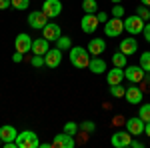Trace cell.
Returning a JSON list of instances; mask_svg holds the SVG:
<instances>
[{"mask_svg": "<svg viewBox=\"0 0 150 148\" xmlns=\"http://www.w3.org/2000/svg\"><path fill=\"white\" fill-rule=\"evenodd\" d=\"M90 52L88 48H82V46H72L70 48V64L74 68H88L90 64Z\"/></svg>", "mask_w": 150, "mask_h": 148, "instance_id": "obj_1", "label": "cell"}, {"mask_svg": "<svg viewBox=\"0 0 150 148\" xmlns=\"http://www.w3.org/2000/svg\"><path fill=\"white\" fill-rule=\"evenodd\" d=\"M42 36L46 38V40H50V42H56L58 38L62 36V30H60V26H58L56 22H48L44 28H42Z\"/></svg>", "mask_w": 150, "mask_h": 148, "instance_id": "obj_14", "label": "cell"}, {"mask_svg": "<svg viewBox=\"0 0 150 148\" xmlns=\"http://www.w3.org/2000/svg\"><path fill=\"white\" fill-rule=\"evenodd\" d=\"M122 32H124V20L122 18H110L108 22L104 24V34L106 36L118 38Z\"/></svg>", "mask_w": 150, "mask_h": 148, "instance_id": "obj_5", "label": "cell"}, {"mask_svg": "<svg viewBox=\"0 0 150 148\" xmlns=\"http://www.w3.org/2000/svg\"><path fill=\"white\" fill-rule=\"evenodd\" d=\"M138 116L144 120V122H150V104H142V106H140Z\"/></svg>", "mask_w": 150, "mask_h": 148, "instance_id": "obj_28", "label": "cell"}, {"mask_svg": "<svg viewBox=\"0 0 150 148\" xmlns=\"http://www.w3.org/2000/svg\"><path fill=\"white\" fill-rule=\"evenodd\" d=\"M80 130H82V132H88V134H92L94 130H96V124H94V122H90V120H84V122L80 124Z\"/></svg>", "mask_w": 150, "mask_h": 148, "instance_id": "obj_30", "label": "cell"}, {"mask_svg": "<svg viewBox=\"0 0 150 148\" xmlns=\"http://www.w3.org/2000/svg\"><path fill=\"white\" fill-rule=\"evenodd\" d=\"M144 120L136 116V118H128L126 120V130L132 134V136H138V134H144Z\"/></svg>", "mask_w": 150, "mask_h": 148, "instance_id": "obj_13", "label": "cell"}, {"mask_svg": "<svg viewBox=\"0 0 150 148\" xmlns=\"http://www.w3.org/2000/svg\"><path fill=\"white\" fill-rule=\"evenodd\" d=\"M104 50H106V42H104L102 38H92V40L88 42V52H90V56H100V54H104Z\"/></svg>", "mask_w": 150, "mask_h": 148, "instance_id": "obj_18", "label": "cell"}, {"mask_svg": "<svg viewBox=\"0 0 150 148\" xmlns=\"http://www.w3.org/2000/svg\"><path fill=\"white\" fill-rule=\"evenodd\" d=\"M120 52H124L126 56L134 54V52H138V42L134 40V36H130V38H122V42H120Z\"/></svg>", "mask_w": 150, "mask_h": 148, "instance_id": "obj_19", "label": "cell"}, {"mask_svg": "<svg viewBox=\"0 0 150 148\" xmlns=\"http://www.w3.org/2000/svg\"><path fill=\"white\" fill-rule=\"evenodd\" d=\"M142 96H144V92L140 90L138 86H128L126 88V94H124V98H126L128 104H140L142 102Z\"/></svg>", "mask_w": 150, "mask_h": 148, "instance_id": "obj_15", "label": "cell"}, {"mask_svg": "<svg viewBox=\"0 0 150 148\" xmlns=\"http://www.w3.org/2000/svg\"><path fill=\"white\" fill-rule=\"evenodd\" d=\"M22 52H16V54H14V56H12V62H16V64H18V62H22Z\"/></svg>", "mask_w": 150, "mask_h": 148, "instance_id": "obj_37", "label": "cell"}, {"mask_svg": "<svg viewBox=\"0 0 150 148\" xmlns=\"http://www.w3.org/2000/svg\"><path fill=\"white\" fill-rule=\"evenodd\" d=\"M122 80H124V68H118V66H114L112 70H108V72H106V82H108V86L122 84Z\"/></svg>", "mask_w": 150, "mask_h": 148, "instance_id": "obj_17", "label": "cell"}, {"mask_svg": "<svg viewBox=\"0 0 150 148\" xmlns=\"http://www.w3.org/2000/svg\"><path fill=\"white\" fill-rule=\"evenodd\" d=\"M142 34H144V40L150 44V22L144 24V30H142Z\"/></svg>", "mask_w": 150, "mask_h": 148, "instance_id": "obj_34", "label": "cell"}, {"mask_svg": "<svg viewBox=\"0 0 150 148\" xmlns=\"http://www.w3.org/2000/svg\"><path fill=\"white\" fill-rule=\"evenodd\" d=\"M60 62H62V50L60 48H52L44 54V66H48V68H56V66H60Z\"/></svg>", "mask_w": 150, "mask_h": 148, "instance_id": "obj_11", "label": "cell"}, {"mask_svg": "<svg viewBox=\"0 0 150 148\" xmlns=\"http://www.w3.org/2000/svg\"><path fill=\"white\" fill-rule=\"evenodd\" d=\"M16 148H40V140H38V134L32 132V130H22L18 132L16 136Z\"/></svg>", "mask_w": 150, "mask_h": 148, "instance_id": "obj_2", "label": "cell"}, {"mask_svg": "<svg viewBox=\"0 0 150 148\" xmlns=\"http://www.w3.org/2000/svg\"><path fill=\"white\" fill-rule=\"evenodd\" d=\"M110 94H112L114 98H124V94H126V88H124L122 84H114V86H110Z\"/></svg>", "mask_w": 150, "mask_h": 148, "instance_id": "obj_26", "label": "cell"}, {"mask_svg": "<svg viewBox=\"0 0 150 148\" xmlns=\"http://www.w3.org/2000/svg\"><path fill=\"white\" fill-rule=\"evenodd\" d=\"M126 54L124 52H120V50H116L114 54H112V64L114 66H118V68H126L128 66V60H126Z\"/></svg>", "mask_w": 150, "mask_h": 148, "instance_id": "obj_22", "label": "cell"}, {"mask_svg": "<svg viewBox=\"0 0 150 148\" xmlns=\"http://www.w3.org/2000/svg\"><path fill=\"white\" fill-rule=\"evenodd\" d=\"M56 48H60L62 52H64V50H70V48H72V38H70V36H60L56 40Z\"/></svg>", "mask_w": 150, "mask_h": 148, "instance_id": "obj_24", "label": "cell"}, {"mask_svg": "<svg viewBox=\"0 0 150 148\" xmlns=\"http://www.w3.org/2000/svg\"><path fill=\"white\" fill-rule=\"evenodd\" d=\"M42 12L52 20V18L60 16V12H62V2H60V0H44V4H42Z\"/></svg>", "mask_w": 150, "mask_h": 148, "instance_id": "obj_8", "label": "cell"}, {"mask_svg": "<svg viewBox=\"0 0 150 148\" xmlns=\"http://www.w3.org/2000/svg\"><path fill=\"white\" fill-rule=\"evenodd\" d=\"M88 70L94 72V74H102V72H106V62H104V58L92 56L90 58V64H88Z\"/></svg>", "mask_w": 150, "mask_h": 148, "instance_id": "obj_21", "label": "cell"}, {"mask_svg": "<svg viewBox=\"0 0 150 148\" xmlns=\"http://www.w3.org/2000/svg\"><path fill=\"white\" fill-rule=\"evenodd\" d=\"M48 50H50V40H46L44 36L32 40V50H30L32 54H40V56H44Z\"/></svg>", "mask_w": 150, "mask_h": 148, "instance_id": "obj_16", "label": "cell"}, {"mask_svg": "<svg viewBox=\"0 0 150 148\" xmlns=\"http://www.w3.org/2000/svg\"><path fill=\"white\" fill-rule=\"evenodd\" d=\"M2 144H4V142H2V138H0V146H2Z\"/></svg>", "mask_w": 150, "mask_h": 148, "instance_id": "obj_43", "label": "cell"}, {"mask_svg": "<svg viewBox=\"0 0 150 148\" xmlns=\"http://www.w3.org/2000/svg\"><path fill=\"white\" fill-rule=\"evenodd\" d=\"M98 18H96V14H84L80 20V28L82 32H86V34H92L96 32V28H98Z\"/></svg>", "mask_w": 150, "mask_h": 148, "instance_id": "obj_10", "label": "cell"}, {"mask_svg": "<svg viewBox=\"0 0 150 148\" xmlns=\"http://www.w3.org/2000/svg\"><path fill=\"white\" fill-rule=\"evenodd\" d=\"M74 136L68 134V132H62V134H56L54 140H52V146L54 148H74Z\"/></svg>", "mask_w": 150, "mask_h": 148, "instance_id": "obj_12", "label": "cell"}, {"mask_svg": "<svg viewBox=\"0 0 150 148\" xmlns=\"http://www.w3.org/2000/svg\"><path fill=\"white\" fill-rule=\"evenodd\" d=\"M110 2H112V4H120L122 0H110Z\"/></svg>", "mask_w": 150, "mask_h": 148, "instance_id": "obj_42", "label": "cell"}, {"mask_svg": "<svg viewBox=\"0 0 150 148\" xmlns=\"http://www.w3.org/2000/svg\"><path fill=\"white\" fill-rule=\"evenodd\" d=\"M144 80H146V84L150 86V72H146V74H144Z\"/></svg>", "mask_w": 150, "mask_h": 148, "instance_id": "obj_40", "label": "cell"}, {"mask_svg": "<svg viewBox=\"0 0 150 148\" xmlns=\"http://www.w3.org/2000/svg\"><path fill=\"white\" fill-rule=\"evenodd\" d=\"M144 24L146 22L140 18L138 14H132V16H126V18H124V30H126L130 36H136L144 30Z\"/></svg>", "mask_w": 150, "mask_h": 148, "instance_id": "obj_3", "label": "cell"}, {"mask_svg": "<svg viewBox=\"0 0 150 148\" xmlns=\"http://www.w3.org/2000/svg\"><path fill=\"white\" fill-rule=\"evenodd\" d=\"M48 22H50V18L42 12V8H40V10H32L28 14V24H30V28H34V30H42Z\"/></svg>", "mask_w": 150, "mask_h": 148, "instance_id": "obj_4", "label": "cell"}, {"mask_svg": "<svg viewBox=\"0 0 150 148\" xmlns=\"http://www.w3.org/2000/svg\"><path fill=\"white\" fill-rule=\"evenodd\" d=\"M30 6V0H12V8L16 10H26Z\"/></svg>", "mask_w": 150, "mask_h": 148, "instance_id": "obj_29", "label": "cell"}, {"mask_svg": "<svg viewBox=\"0 0 150 148\" xmlns=\"http://www.w3.org/2000/svg\"><path fill=\"white\" fill-rule=\"evenodd\" d=\"M144 70L140 68V64H136V66H126L124 68V78L128 80V82H132V84H138V82H142L144 80Z\"/></svg>", "mask_w": 150, "mask_h": 148, "instance_id": "obj_9", "label": "cell"}, {"mask_svg": "<svg viewBox=\"0 0 150 148\" xmlns=\"http://www.w3.org/2000/svg\"><path fill=\"white\" fill-rule=\"evenodd\" d=\"M30 64H32L34 68H42V66H44V56L34 54V56H32V60H30Z\"/></svg>", "mask_w": 150, "mask_h": 148, "instance_id": "obj_32", "label": "cell"}, {"mask_svg": "<svg viewBox=\"0 0 150 148\" xmlns=\"http://www.w3.org/2000/svg\"><path fill=\"white\" fill-rule=\"evenodd\" d=\"M136 14H138L140 18L144 20V22H148V20H150V8H148V6H144V4L136 8Z\"/></svg>", "mask_w": 150, "mask_h": 148, "instance_id": "obj_27", "label": "cell"}, {"mask_svg": "<svg viewBox=\"0 0 150 148\" xmlns=\"http://www.w3.org/2000/svg\"><path fill=\"white\" fill-rule=\"evenodd\" d=\"M32 40H34V38H30L28 34L20 32V34L14 38V48H16V52H22V54L30 52V50H32Z\"/></svg>", "mask_w": 150, "mask_h": 148, "instance_id": "obj_7", "label": "cell"}, {"mask_svg": "<svg viewBox=\"0 0 150 148\" xmlns=\"http://www.w3.org/2000/svg\"><path fill=\"white\" fill-rule=\"evenodd\" d=\"M140 2H142L144 6H148V8H150V0H140Z\"/></svg>", "mask_w": 150, "mask_h": 148, "instance_id": "obj_41", "label": "cell"}, {"mask_svg": "<svg viewBox=\"0 0 150 148\" xmlns=\"http://www.w3.org/2000/svg\"><path fill=\"white\" fill-rule=\"evenodd\" d=\"M110 144L114 148H128L132 144V134L128 130H118L110 136Z\"/></svg>", "mask_w": 150, "mask_h": 148, "instance_id": "obj_6", "label": "cell"}, {"mask_svg": "<svg viewBox=\"0 0 150 148\" xmlns=\"http://www.w3.org/2000/svg\"><path fill=\"white\" fill-rule=\"evenodd\" d=\"M82 10H84V14H96L98 12V2L96 0H82Z\"/></svg>", "mask_w": 150, "mask_h": 148, "instance_id": "obj_23", "label": "cell"}, {"mask_svg": "<svg viewBox=\"0 0 150 148\" xmlns=\"http://www.w3.org/2000/svg\"><path fill=\"white\" fill-rule=\"evenodd\" d=\"M130 146H132V148H142L144 144H142L140 140H132V144H130Z\"/></svg>", "mask_w": 150, "mask_h": 148, "instance_id": "obj_38", "label": "cell"}, {"mask_svg": "<svg viewBox=\"0 0 150 148\" xmlns=\"http://www.w3.org/2000/svg\"><path fill=\"white\" fill-rule=\"evenodd\" d=\"M96 18H98V22H102V24H106L108 22V14H106V12H96Z\"/></svg>", "mask_w": 150, "mask_h": 148, "instance_id": "obj_35", "label": "cell"}, {"mask_svg": "<svg viewBox=\"0 0 150 148\" xmlns=\"http://www.w3.org/2000/svg\"><path fill=\"white\" fill-rule=\"evenodd\" d=\"M78 128H80V126L76 124V122H66V124H64V132H68V134L74 136V134H78Z\"/></svg>", "mask_w": 150, "mask_h": 148, "instance_id": "obj_31", "label": "cell"}, {"mask_svg": "<svg viewBox=\"0 0 150 148\" xmlns=\"http://www.w3.org/2000/svg\"><path fill=\"white\" fill-rule=\"evenodd\" d=\"M12 6V0H0V10H6Z\"/></svg>", "mask_w": 150, "mask_h": 148, "instance_id": "obj_36", "label": "cell"}, {"mask_svg": "<svg viewBox=\"0 0 150 148\" xmlns=\"http://www.w3.org/2000/svg\"><path fill=\"white\" fill-rule=\"evenodd\" d=\"M16 136H18V130H16L12 124L0 126V138H2V142H14Z\"/></svg>", "mask_w": 150, "mask_h": 148, "instance_id": "obj_20", "label": "cell"}, {"mask_svg": "<svg viewBox=\"0 0 150 148\" xmlns=\"http://www.w3.org/2000/svg\"><path fill=\"white\" fill-rule=\"evenodd\" d=\"M144 134L150 138V122H146V124H144Z\"/></svg>", "mask_w": 150, "mask_h": 148, "instance_id": "obj_39", "label": "cell"}, {"mask_svg": "<svg viewBox=\"0 0 150 148\" xmlns=\"http://www.w3.org/2000/svg\"><path fill=\"white\" fill-rule=\"evenodd\" d=\"M112 16H114V18H124V8H122L120 4H114V6H112Z\"/></svg>", "mask_w": 150, "mask_h": 148, "instance_id": "obj_33", "label": "cell"}, {"mask_svg": "<svg viewBox=\"0 0 150 148\" xmlns=\"http://www.w3.org/2000/svg\"><path fill=\"white\" fill-rule=\"evenodd\" d=\"M140 68L144 70V72H150V52H142L140 54Z\"/></svg>", "mask_w": 150, "mask_h": 148, "instance_id": "obj_25", "label": "cell"}]
</instances>
